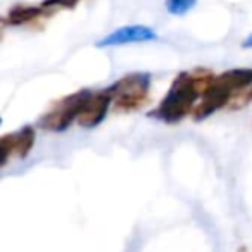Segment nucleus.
Returning a JSON list of instances; mask_svg holds the SVG:
<instances>
[{"label": "nucleus", "mask_w": 252, "mask_h": 252, "mask_svg": "<svg viewBox=\"0 0 252 252\" xmlns=\"http://www.w3.org/2000/svg\"><path fill=\"white\" fill-rule=\"evenodd\" d=\"M42 14H43V9L40 7H25V5H19V7H14L9 12L7 21L11 25H26V23L35 21Z\"/></svg>", "instance_id": "9"}, {"label": "nucleus", "mask_w": 252, "mask_h": 252, "mask_svg": "<svg viewBox=\"0 0 252 252\" xmlns=\"http://www.w3.org/2000/svg\"><path fill=\"white\" fill-rule=\"evenodd\" d=\"M158 38V33L152 28L144 25H130L125 28H119L102 38L97 43V47H118V45H128V43H140V42H151Z\"/></svg>", "instance_id": "5"}, {"label": "nucleus", "mask_w": 252, "mask_h": 252, "mask_svg": "<svg viewBox=\"0 0 252 252\" xmlns=\"http://www.w3.org/2000/svg\"><path fill=\"white\" fill-rule=\"evenodd\" d=\"M214 76L209 71H197V73H182L176 76L169 88L168 95L158 111L154 112L156 118L166 123H176L185 118L189 112H193V102L199 95H204L213 85Z\"/></svg>", "instance_id": "1"}, {"label": "nucleus", "mask_w": 252, "mask_h": 252, "mask_svg": "<svg viewBox=\"0 0 252 252\" xmlns=\"http://www.w3.org/2000/svg\"><path fill=\"white\" fill-rule=\"evenodd\" d=\"M149 88H151V76L147 73H133L112 85L109 88V94L114 98L118 109L135 111L147 102Z\"/></svg>", "instance_id": "2"}, {"label": "nucleus", "mask_w": 252, "mask_h": 252, "mask_svg": "<svg viewBox=\"0 0 252 252\" xmlns=\"http://www.w3.org/2000/svg\"><path fill=\"white\" fill-rule=\"evenodd\" d=\"M35 144V130L32 126H23L21 130L11 135H4L0 140V152H2V164L7 162L11 156L14 158H26Z\"/></svg>", "instance_id": "4"}, {"label": "nucleus", "mask_w": 252, "mask_h": 252, "mask_svg": "<svg viewBox=\"0 0 252 252\" xmlns=\"http://www.w3.org/2000/svg\"><path fill=\"white\" fill-rule=\"evenodd\" d=\"M78 0H45L43 7H52V5H61V7H74Z\"/></svg>", "instance_id": "11"}, {"label": "nucleus", "mask_w": 252, "mask_h": 252, "mask_svg": "<svg viewBox=\"0 0 252 252\" xmlns=\"http://www.w3.org/2000/svg\"><path fill=\"white\" fill-rule=\"evenodd\" d=\"M90 95L92 94L88 90L67 95L66 98L57 102L56 107L50 109V111L40 119V126H42L43 130H49V131H64L74 119L80 118L81 111H83L85 104H87Z\"/></svg>", "instance_id": "3"}, {"label": "nucleus", "mask_w": 252, "mask_h": 252, "mask_svg": "<svg viewBox=\"0 0 252 252\" xmlns=\"http://www.w3.org/2000/svg\"><path fill=\"white\" fill-rule=\"evenodd\" d=\"M242 47H244V49H252V35H249L247 38L244 40V43H242Z\"/></svg>", "instance_id": "12"}, {"label": "nucleus", "mask_w": 252, "mask_h": 252, "mask_svg": "<svg viewBox=\"0 0 252 252\" xmlns=\"http://www.w3.org/2000/svg\"><path fill=\"white\" fill-rule=\"evenodd\" d=\"M197 4V0H166V9L173 16H183Z\"/></svg>", "instance_id": "10"}, {"label": "nucleus", "mask_w": 252, "mask_h": 252, "mask_svg": "<svg viewBox=\"0 0 252 252\" xmlns=\"http://www.w3.org/2000/svg\"><path fill=\"white\" fill-rule=\"evenodd\" d=\"M214 83H216L218 87L224 88L226 92H230V94L231 92H238L252 83V69L242 67V69L224 71L221 76L214 78Z\"/></svg>", "instance_id": "8"}, {"label": "nucleus", "mask_w": 252, "mask_h": 252, "mask_svg": "<svg viewBox=\"0 0 252 252\" xmlns=\"http://www.w3.org/2000/svg\"><path fill=\"white\" fill-rule=\"evenodd\" d=\"M111 94L107 92H98V94H92L88 97L87 104H85L83 111H81L78 123L81 126H87V128H94L98 123L104 121V118L107 116L109 105H111Z\"/></svg>", "instance_id": "6"}, {"label": "nucleus", "mask_w": 252, "mask_h": 252, "mask_svg": "<svg viewBox=\"0 0 252 252\" xmlns=\"http://www.w3.org/2000/svg\"><path fill=\"white\" fill-rule=\"evenodd\" d=\"M231 94L230 92H226L224 88L218 87L216 83L213 81V85L209 87V90L204 94V98L202 102H200L199 105H197L195 109H193V119H197V121H200V119L207 118V116H211L214 111H218L220 107H223V105H226V102L230 100Z\"/></svg>", "instance_id": "7"}]
</instances>
